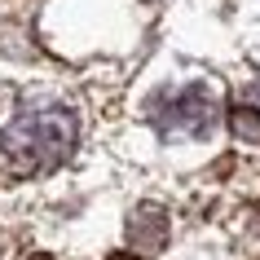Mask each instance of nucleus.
I'll list each match as a JSON object with an SVG mask.
<instances>
[{"mask_svg": "<svg viewBox=\"0 0 260 260\" xmlns=\"http://www.w3.org/2000/svg\"><path fill=\"white\" fill-rule=\"evenodd\" d=\"M75 146V115L71 110H27L0 133V159L18 177H40L57 168Z\"/></svg>", "mask_w": 260, "mask_h": 260, "instance_id": "1", "label": "nucleus"}, {"mask_svg": "<svg viewBox=\"0 0 260 260\" xmlns=\"http://www.w3.org/2000/svg\"><path fill=\"white\" fill-rule=\"evenodd\" d=\"M212 93L207 88H185V93L172 102V110L164 115V128L172 133H207L212 128Z\"/></svg>", "mask_w": 260, "mask_h": 260, "instance_id": "2", "label": "nucleus"}, {"mask_svg": "<svg viewBox=\"0 0 260 260\" xmlns=\"http://www.w3.org/2000/svg\"><path fill=\"white\" fill-rule=\"evenodd\" d=\"M168 238V216L164 207H137L133 216H128V247L137 251V256H154Z\"/></svg>", "mask_w": 260, "mask_h": 260, "instance_id": "3", "label": "nucleus"}, {"mask_svg": "<svg viewBox=\"0 0 260 260\" xmlns=\"http://www.w3.org/2000/svg\"><path fill=\"white\" fill-rule=\"evenodd\" d=\"M230 123L238 137H260V110H251V106H238L230 115Z\"/></svg>", "mask_w": 260, "mask_h": 260, "instance_id": "4", "label": "nucleus"}, {"mask_svg": "<svg viewBox=\"0 0 260 260\" xmlns=\"http://www.w3.org/2000/svg\"><path fill=\"white\" fill-rule=\"evenodd\" d=\"M36 260H49V256H36Z\"/></svg>", "mask_w": 260, "mask_h": 260, "instance_id": "5", "label": "nucleus"}]
</instances>
